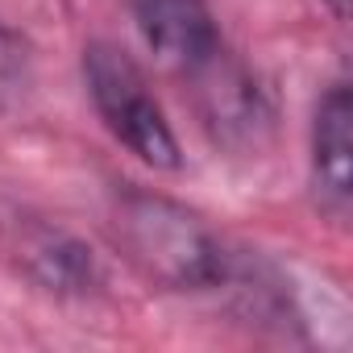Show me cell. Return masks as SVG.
<instances>
[{
	"label": "cell",
	"instance_id": "6da1fadb",
	"mask_svg": "<svg viewBox=\"0 0 353 353\" xmlns=\"http://www.w3.org/2000/svg\"><path fill=\"white\" fill-rule=\"evenodd\" d=\"M83 75H88V92H92L100 121L112 129V137L121 145H129L141 162H150L158 170L179 166V141H174L158 100L150 96L145 75L137 71V63L129 54L96 42L83 54Z\"/></svg>",
	"mask_w": 353,
	"mask_h": 353
},
{
	"label": "cell",
	"instance_id": "7a4b0ae2",
	"mask_svg": "<svg viewBox=\"0 0 353 353\" xmlns=\"http://www.w3.org/2000/svg\"><path fill=\"white\" fill-rule=\"evenodd\" d=\"M125 229L133 254L150 266V274H158L170 287L200 291L233 279V258L212 241V233L166 200L133 196L125 208Z\"/></svg>",
	"mask_w": 353,
	"mask_h": 353
},
{
	"label": "cell",
	"instance_id": "3957f363",
	"mask_svg": "<svg viewBox=\"0 0 353 353\" xmlns=\"http://www.w3.org/2000/svg\"><path fill=\"white\" fill-rule=\"evenodd\" d=\"M133 17L145 46L179 75L200 79L225 59V38L208 0H133Z\"/></svg>",
	"mask_w": 353,
	"mask_h": 353
},
{
	"label": "cell",
	"instance_id": "277c9868",
	"mask_svg": "<svg viewBox=\"0 0 353 353\" xmlns=\"http://www.w3.org/2000/svg\"><path fill=\"white\" fill-rule=\"evenodd\" d=\"M0 250H5L17 270L26 279H34L42 291H59V295H83L96 287V258L92 250H83L71 233L34 221V216H17L5 225V237H0Z\"/></svg>",
	"mask_w": 353,
	"mask_h": 353
},
{
	"label": "cell",
	"instance_id": "5b68a950",
	"mask_svg": "<svg viewBox=\"0 0 353 353\" xmlns=\"http://www.w3.org/2000/svg\"><path fill=\"white\" fill-rule=\"evenodd\" d=\"M349 117H353L349 83H332L312 125V170H316L320 192L336 208L349 204Z\"/></svg>",
	"mask_w": 353,
	"mask_h": 353
},
{
	"label": "cell",
	"instance_id": "8992f818",
	"mask_svg": "<svg viewBox=\"0 0 353 353\" xmlns=\"http://www.w3.org/2000/svg\"><path fill=\"white\" fill-rule=\"evenodd\" d=\"M30 88V54L26 42L0 26V112H9Z\"/></svg>",
	"mask_w": 353,
	"mask_h": 353
},
{
	"label": "cell",
	"instance_id": "52a82bcc",
	"mask_svg": "<svg viewBox=\"0 0 353 353\" xmlns=\"http://www.w3.org/2000/svg\"><path fill=\"white\" fill-rule=\"evenodd\" d=\"M324 5H328V13H332L336 21H345V17H349V0H324Z\"/></svg>",
	"mask_w": 353,
	"mask_h": 353
}]
</instances>
